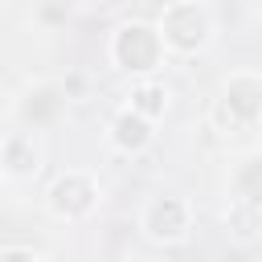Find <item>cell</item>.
Here are the masks:
<instances>
[{"mask_svg": "<svg viewBox=\"0 0 262 262\" xmlns=\"http://www.w3.org/2000/svg\"><path fill=\"white\" fill-rule=\"evenodd\" d=\"M262 119V74L258 70H233L213 102V127L221 135H250Z\"/></svg>", "mask_w": 262, "mask_h": 262, "instance_id": "6da1fadb", "label": "cell"}, {"mask_svg": "<svg viewBox=\"0 0 262 262\" xmlns=\"http://www.w3.org/2000/svg\"><path fill=\"white\" fill-rule=\"evenodd\" d=\"M156 33L164 41L168 53H180V57H192V53H205L217 25H213V12L201 4V0H168L156 16Z\"/></svg>", "mask_w": 262, "mask_h": 262, "instance_id": "7a4b0ae2", "label": "cell"}, {"mask_svg": "<svg viewBox=\"0 0 262 262\" xmlns=\"http://www.w3.org/2000/svg\"><path fill=\"white\" fill-rule=\"evenodd\" d=\"M111 61L127 74V78H151L164 70V41L156 33L151 20H123L115 33H111V45H106Z\"/></svg>", "mask_w": 262, "mask_h": 262, "instance_id": "3957f363", "label": "cell"}, {"mask_svg": "<svg viewBox=\"0 0 262 262\" xmlns=\"http://www.w3.org/2000/svg\"><path fill=\"white\" fill-rule=\"evenodd\" d=\"M98 201H102V188H98V176L90 168H66L45 188V209L66 225L90 221L98 213Z\"/></svg>", "mask_w": 262, "mask_h": 262, "instance_id": "277c9868", "label": "cell"}, {"mask_svg": "<svg viewBox=\"0 0 262 262\" xmlns=\"http://www.w3.org/2000/svg\"><path fill=\"white\" fill-rule=\"evenodd\" d=\"M139 233L151 246H180L192 233V205L176 192H160L147 196L139 209Z\"/></svg>", "mask_w": 262, "mask_h": 262, "instance_id": "5b68a950", "label": "cell"}, {"mask_svg": "<svg viewBox=\"0 0 262 262\" xmlns=\"http://www.w3.org/2000/svg\"><path fill=\"white\" fill-rule=\"evenodd\" d=\"M106 143H111L119 156H143V151L156 143V123L143 119L139 111L123 106V111L111 119V127H106Z\"/></svg>", "mask_w": 262, "mask_h": 262, "instance_id": "8992f818", "label": "cell"}, {"mask_svg": "<svg viewBox=\"0 0 262 262\" xmlns=\"http://www.w3.org/2000/svg\"><path fill=\"white\" fill-rule=\"evenodd\" d=\"M41 143L33 139V131H12L0 139V172L12 176V180H33L41 172Z\"/></svg>", "mask_w": 262, "mask_h": 262, "instance_id": "52a82bcc", "label": "cell"}, {"mask_svg": "<svg viewBox=\"0 0 262 262\" xmlns=\"http://www.w3.org/2000/svg\"><path fill=\"white\" fill-rule=\"evenodd\" d=\"M225 233L237 242V246H254L258 237H262V201L258 196H233L229 205H225Z\"/></svg>", "mask_w": 262, "mask_h": 262, "instance_id": "ba28073f", "label": "cell"}, {"mask_svg": "<svg viewBox=\"0 0 262 262\" xmlns=\"http://www.w3.org/2000/svg\"><path fill=\"white\" fill-rule=\"evenodd\" d=\"M61 106H66V86L41 82V86L25 90V98H20V119H25L29 127H49V123L61 115Z\"/></svg>", "mask_w": 262, "mask_h": 262, "instance_id": "9c48e42d", "label": "cell"}, {"mask_svg": "<svg viewBox=\"0 0 262 262\" xmlns=\"http://www.w3.org/2000/svg\"><path fill=\"white\" fill-rule=\"evenodd\" d=\"M131 111H139L143 119H151V123H160L164 115H168V86L151 74V78H135V86H131V102H127Z\"/></svg>", "mask_w": 262, "mask_h": 262, "instance_id": "30bf717a", "label": "cell"}, {"mask_svg": "<svg viewBox=\"0 0 262 262\" xmlns=\"http://www.w3.org/2000/svg\"><path fill=\"white\" fill-rule=\"evenodd\" d=\"M258 156H250L246 160V168H242V176H237V192L242 196H262V184H258Z\"/></svg>", "mask_w": 262, "mask_h": 262, "instance_id": "8fae6325", "label": "cell"}, {"mask_svg": "<svg viewBox=\"0 0 262 262\" xmlns=\"http://www.w3.org/2000/svg\"><path fill=\"white\" fill-rule=\"evenodd\" d=\"M0 258H41L37 246H0Z\"/></svg>", "mask_w": 262, "mask_h": 262, "instance_id": "7c38bea8", "label": "cell"}]
</instances>
